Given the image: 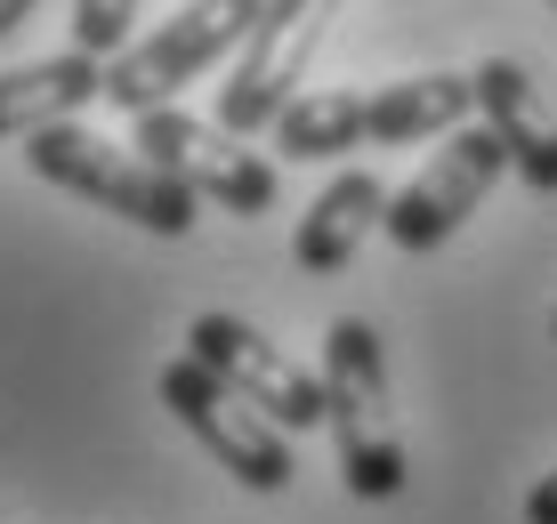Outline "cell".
<instances>
[{"label": "cell", "instance_id": "cell-5", "mask_svg": "<svg viewBox=\"0 0 557 524\" xmlns=\"http://www.w3.org/2000/svg\"><path fill=\"white\" fill-rule=\"evenodd\" d=\"M332 16H339V0H267L259 33L243 41V57L226 65V82H219V129H235V138L275 129L283 105L299 97L292 82H307V65H315Z\"/></svg>", "mask_w": 557, "mask_h": 524}, {"label": "cell", "instance_id": "cell-14", "mask_svg": "<svg viewBox=\"0 0 557 524\" xmlns=\"http://www.w3.org/2000/svg\"><path fill=\"white\" fill-rule=\"evenodd\" d=\"M129 16H138V0H73V49L113 65L129 49Z\"/></svg>", "mask_w": 557, "mask_h": 524}, {"label": "cell", "instance_id": "cell-3", "mask_svg": "<svg viewBox=\"0 0 557 524\" xmlns=\"http://www.w3.org/2000/svg\"><path fill=\"white\" fill-rule=\"evenodd\" d=\"M259 16H267V0H186L178 16H162L146 41H129L106 65V105L138 113V122L162 113L178 89H195L226 57H243V41L259 33Z\"/></svg>", "mask_w": 557, "mask_h": 524}, {"label": "cell", "instance_id": "cell-13", "mask_svg": "<svg viewBox=\"0 0 557 524\" xmlns=\"http://www.w3.org/2000/svg\"><path fill=\"white\" fill-rule=\"evenodd\" d=\"M363 105H372V97H356V89H307V97L283 105L275 146L292 153V162H332V153H348V146H372Z\"/></svg>", "mask_w": 557, "mask_h": 524}, {"label": "cell", "instance_id": "cell-10", "mask_svg": "<svg viewBox=\"0 0 557 524\" xmlns=\"http://www.w3.org/2000/svg\"><path fill=\"white\" fill-rule=\"evenodd\" d=\"M388 202L396 194L372 178V170H339L332 186L315 194V210L299 219V242H292V259H299V275H348L356 266V250L372 226H388Z\"/></svg>", "mask_w": 557, "mask_h": 524}, {"label": "cell", "instance_id": "cell-2", "mask_svg": "<svg viewBox=\"0 0 557 524\" xmlns=\"http://www.w3.org/2000/svg\"><path fill=\"white\" fill-rule=\"evenodd\" d=\"M25 162H33V178L82 194V202L113 210V219L146 226V235H186V226H195V194L170 178L162 162H146L138 146H113V138H98V129H82V122L33 129Z\"/></svg>", "mask_w": 557, "mask_h": 524}, {"label": "cell", "instance_id": "cell-15", "mask_svg": "<svg viewBox=\"0 0 557 524\" xmlns=\"http://www.w3.org/2000/svg\"><path fill=\"white\" fill-rule=\"evenodd\" d=\"M525 524H557V469L525 492Z\"/></svg>", "mask_w": 557, "mask_h": 524}, {"label": "cell", "instance_id": "cell-6", "mask_svg": "<svg viewBox=\"0 0 557 524\" xmlns=\"http://www.w3.org/2000/svg\"><path fill=\"white\" fill-rule=\"evenodd\" d=\"M138 153H146V162H162L195 202H219V210H235V219H267L275 194H283L275 186V162H259L235 129L195 122V113H178V105H162V113H146V122H138Z\"/></svg>", "mask_w": 557, "mask_h": 524}, {"label": "cell", "instance_id": "cell-1", "mask_svg": "<svg viewBox=\"0 0 557 524\" xmlns=\"http://www.w3.org/2000/svg\"><path fill=\"white\" fill-rule=\"evenodd\" d=\"M323 428L339 444V484L356 500H396L412 484L405 460V428H396V403H388V355H380V332L356 315H339L323 332Z\"/></svg>", "mask_w": 557, "mask_h": 524}, {"label": "cell", "instance_id": "cell-11", "mask_svg": "<svg viewBox=\"0 0 557 524\" xmlns=\"http://www.w3.org/2000/svg\"><path fill=\"white\" fill-rule=\"evenodd\" d=\"M106 97V65L82 49L65 57H41V65L25 73H0V138H33V129L49 122H73L82 105H98Z\"/></svg>", "mask_w": 557, "mask_h": 524}, {"label": "cell", "instance_id": "cell-9", "mask_svg": "<svg viewBox=\"0 0 557 524\" xmlns=\"http://www.w3.org/2000/svg\"><path fill=\"white\" fill-rule=\"evenodd\" d=\"M469 82H476V113H485V129L502 138L509 170L533 194H557V122H549L542 89H533V73L517 65V57H485Z\"/></svg>", "mask_w": 557, "mask_h": 524}, {"label": "cell", "instance_id": "cell-16", "mask_svg": "<svg viewBox=\"0 0 557 524\" xmlns=\"http://www.w3.org/2000/svg\"><path fill=\"white\" fill-rule=\"evenodd\" d=\"M33 9H41V0H0V41H9V33H16V25H25V16H33Z\"/></svg>", "mask_w": 557, "mask_h": 524}, {"label": "cell", "instance_id": "cell-12", "mask_svg": "<svg viewBox=\"0 0 557 524\" xmlns=\"http://www.w3.org/2000/svg\"><path fill=\"white\" fill-rule=\"evenodd\" d=\"M469 113H476L469 73H412V82L372 89L363 129H372V146H420V138H460Z\"/></svg>", "mask_w": 557, "mask_h": 524}, {"label": "cell", "instance_id": "cell-4", "mask_svg": "<svg viewBox=\"0 0 557 524\" xmlns=\"http://www.w3.org/2000/svg\"><path fill=\"white\" fill-rule=\"evenodd\" d=\"M162 403H170V420H178V428L243 484V492H283V484L299 476L292 436H283L251 396H235V387L210 372V363L170 355V363H162Z\"/></svg>", "mask_w": 557, "mask_h": 524}, {"label": "cell", "instance_id": "cell-7", "mask_svg": "<svg viewBox=\"0 0 557 524\" xmlns=\"http://www.w3.org/2000/svg\"><path fill=\"white\" fill-rule=\"evenodd\" d=\"M502 170H509V153H502V138H493L485 122L460 129V138H445V146H436V162L388 202V242L405 250V259H420V250H436V242H453L460 226L485 210V194L502 186Z\"/></svg>", "mask_w": 557, "mask_h": 524}, {"label": "cell", "instance_id": "cell-17", "mask_svg": "<svg viewBox=\"0 0 557 524\" xmlns=\"http://www.w3.org/2000/svg\"><path fill=\"white\" fill-rule=\"evenodd\" d=\"M549 16H557V0H549Z\"/></svg>", "mask_w": 557, "mask_h": 524}, {"label": "cell", "instance_id": "cell-18", "mask_svg": "<svg viewBox=\"0 0 557 524\" xmlns=\"http://www.w3.org/2000/svg\"><path fill=\"white\" fill-rule=\"evenodd\" d=\"M549 339H557V323H549Z\"/></svg>", "mask_w": 557, "mask_h": 524}, {"label": "cell", "instance_id": "cell-8", "mask_svg": "<svg viewBox=\"0 0 557 524\" xmlns=\"http://www.w3.org/2000/svg\"><path fill=\"white\" fill-rule=\"evenodd\" d=\"M186 355L210 363V372L235 387V396H251L283 436L323 428V412H332V403H323V372L292 363V347L259 339L251 323H235V315H195V332H186Z\"/></svg>", "mask_w": 557, "mask_h": 524}]
</instances>
